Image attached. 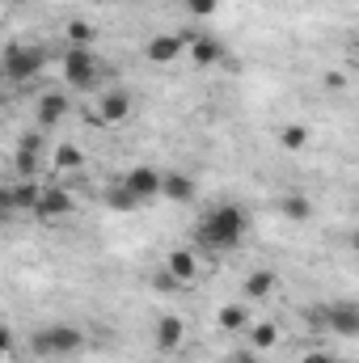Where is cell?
Wrapping results in <instances>:
<instances>
[{
    "label": "cell",
    "instance_id": "cell-19",
    "mask_svg": "<svg viewBox=\"0 0 359 363\" xmlns=\"http://www.w3.org/2000/svg\"><path fill=\"white\" fill-rule=\"evenodd\" d=\"M64 38H68V47H93L97 26H93V21H85V17H72V21L64 26Z\"/></svg>",
    "mask_w": 359,
    "mask_h": 363
},
{
    "label": "cell",
    "instance_id": "cell-22",
    "mask_svg": "<svg viewBox=\"0 0 359 363\" xmlns=\"http://www.w3.org/2000/svg\"><path fill=\"white\" fill-rule=\"evenodd\" d=\"M279 144H283L287 152H300V148H309V127H300V123L283 127V131H279Z\"/></svg>",
    "mask_w": 359,
    "mask_h": 363
},
{
    "label": "cell",
    "instance_id": "cell-35",
    "mask_svg": "<svg viewBox=\"0 0 359 363\" xmlns=\"http://www.w3.org/2000/svg\"><path fill=\"white\" fill-rule=\"evenodd\" d=\"M4 224H9V216H0V228H4Z\"/></svg>",
    "mask_w": 359,
    "mask_h": 363
},
{
    "label": "cell",
    "instance_id": "cell-20",
    "mask_svg": "<svg viewBox=\"0 0 359 363\" xmlns=\"http://www.w3.org/2000/svg\"><path fill=\"white\" fill-rule=\"evenodd\" d=\"M55 169H60V174L85 169V152H81L77 144H55Z\"/></svg>",
    "mask_w": 359,
    "mask_h": 363
},
{
    "label": "cell",
    "instance_id": "cell-26",
    "mask_svg": "<svg viewBox=\"0 0 359 363\" xmlns=\"http://www.w3.org/2000/svg\"><path fill=\"white\" fill-rule=\"evenodd\" d=\"M17 148H21V152H43V131H26V135L17 140Z\"/></svg>",
    "mask_w": 359,
    "mask_h": 363
},
{
    "label": "cell",
    "instance_id": "cell-23",
    "mask_svg": "<svg viewBox=\"0 0 359 363\" xmlns=\"http://www.w3.org/2000/svg\"><path fill=\"white\" fill-rule=\"evenodd\" d=\"M279 207H283V216H287V220H309V216H313V203H309L304 194H287Z\"/></svg>",
    "mask_w": 359,
    "mask_h": 363
},
{
    "label": "cell",
    "instance_id": "cell-8",
    "mask_svg": "<svg viewBox=\"0 0 359 363\" xmlns=\"http://www.w3.org/2000/svg\"><path fill=\"white\" fill-rule=\"evenodd\" d=\"M165 274H170L178 287H190V283L199 279V254H194V250H186V245L170 250V254H165Z\"/></svg>",
    "mask_w": 359,
    "mask_h": 363
},
{
    "label": "cell",
    "instance_id": "cell-17",
    "mask_svg": "<svg viewBox=\"0 0 359 363\" xmlns=\"http://www.w3.org/2000/svg\"><path fill=\"white\" fill-rule=\"evenodd\" d=\"M275 283H279L275 271H250L241 287H245V296H250V300H267L270 291H275Z\"/></svg>",
    "mask_w": 359,
    "mask_h": 363
},
{
    "label": "cell",
    "instance_id": "cell-11",
    "mask_svg": "<svg viewBox=\"0 0 359 363\" xmlns=\"http://www.w3.org/2000/svg\"><path fill=\"white\" fill-rule=\"evenodd\" d=\"M326 330H334V334H343V338H355L359 334V308L351 300L326 304Z\"/></svg>",
    "mask_w": 359,
    "mask_h": 363
},
{
    "label": "cell",
    "instance_id": "cell-12",
    "mask_svg": "<svg viewBox=\"0 0 359 363\" xmlns=\"http://www.w3.org/2000/svg\"><path fill=\"white\" fill-rule=\"evenodd\" d=\"M182 51H186V38H182V34H153V38L144 43V55H148L153 64H174Z\"/></svg>",
    "mask_w": 359,
    "mask_h": 363
},
{
    "label": "cell",
    "instance_id": "cell-13",
    "mask_svg": "<svg viewBox=\"0 0 359 363\" xmlns=\"http://www.w3.org/2000/svg\"><path fill=\"white\" fill-rule=\"evenodd\" d=\"M182 338H186V321H182V317H174V313L157 317V330H153V342H157V351H178Z\"/></svg>",
    "mask_w": 359,
    "mask_h": 363
},
{
    "label": "cell",
    "instance_id": "cell-25",
    "mask_svg": "<svg viewBox=\"0 0 359 363\" xmlns=\"http://www.w3.org/2000/svg\"><path fill=\"white\" fill-rule=\"evenodd\" d=\"M220 9V0H186V13L190 17H211Z\"/></svg>",
    "mask_w": 359,
    "mask_h": 363
},
{
    "label": "cell",
    "instance_id": "cell-28",
    "mask_svg": "<svg viewBox=\"0 0 359 363\" xmlns=\"http://www.w3.org/2000/svg\"><path fill=\"white\" fill-rule=\"evenodd\" d=\"M228 363H263V355L245 347V351H233V355H228Z\"/></svg>",
    "mask_w": 359,
    "mask_h": 363
},
{
    "label": "cell",
    "instance_id": "cell-7",
    "mask_svg": "<svg viewBox=\"0 0 359 363\" xmlns=\"http://www.w3.org/2000/svg\"><path fill=\"white\" fill-rule=\"evenodd\" d=\"M118 182L136 194V203H148V199L161 194V169H153V165H136V169H127Z\"/></svg>",
    "mask_w": 359,
    "mask_h": 363
},
{
    "label": "cell",
    "instance_id": "cell-18",
    "mask_svg": "<svg viewBox=\"0 0 359 363\" xmlns=\"http://www.w3.org/2000/svg\"><path fill=\"white\" fill-rule=\"evenodd\" d=\"M216 321H220V330L237 334V330H245V325H250V308H245V304H220Z\"/></svg>",
    "mask_w": 359,
    "mask_h": 363
},
{
    "label": "cell",
    "instance_id": "cell-1",
    "mask_svg": "<svg viewBox=\"0 0 359 363\" xmlns=\"http://www.w3.org/2000/svg\"><path fill=\"white\" fill-rule=\"evenodd\" d=\"M245 228H250V216H245L237 203H220V207H211V211L199 220L194 241H199L203 250H211V254H224V250H237V245L245 241Z\"/></svg>",
    "mask_w": 359,
    "mask_h": 363
},
{
    "label": "cell",
    "instance_id": "cell-6",
    "mask_svg": "<svg viewBox=\"0 0 359 363\" xmlns=\"http://www.w3.org/2000/svg\"><path fill=\"white\" fill-rule=\"evenodd\" d=\"M34 114H38V131H51L55 123H64L68 114H72V97L60 89H47L38 97V106H34Z\"/></svg>",
    "mask_w": 359,
    "mask_h": 363
},
{
    "label": "cell",
    "instance_id": "cell-36",
    "mask_svg": "<svg viewBox=\"0 0 359 363\" xmlns=\"http://www.w3.org/2000/svg\"><path fill=\"white\" fill-rule=\"evenodd\" d=\"M153 363H165V359H153Z\"/></svg>",
    "mask_w": 359,
    "mask_h": 363
},
{
    "label": "cell",
    "instance_id": "cell-14",
    "mask_svg": "<svg viewBox=\"0 0 359 363\" xmlns=\"http://www.w3.org/2000/svg\"><path fill=\"white\" fill-rule=\"evenodd\" d=\"M161 194L174 199V203H190L194 199V182H190V174H161Z\"/></svg>",
    "mask_w": 359,
    "mask_h": 363
},
{
    "label": "cell",
    "instance_id": "cell-5",
    "mask_svg": "<svg viewBox=\"0 0 359 363\" xmlns=\"http://www.w3.org/2000/svg\"><path fill=\"white\" fill-rule=\"evenodd\" d=\"M77 211V199H72V190L68 186H60V182H47V186H38V199H34V220H43V224H55V220H68Z\"/></svg>",
    "mask_w": 359,
    "mask_h": 363
},
{
    "label": "cell",
    "instance_id": "cell-21",
    "mask_svg": "<svg viewBox=\"0 0 359 363\" xmlns=\"http://www.w3.org/2000/svg\"><path fill=\"white\" fill-rule=\"evenodd\" d=\"M101 199H106V207H110V211H136V207H140V203H136V194H131L123 182H110Z\"/></svg>",
    "mask_w": 359,
    "mask_h": 363
},
{
    "label": "cell",
    "instance_id": "cell-32",
    "mask_svg": "<svg viewBox=\"0 0 359 363\" xmlns=\"http://www.w3.org/2000/svg\"><path fill=\"white\" fill-rule=\"evenodd\" d=\"M9 347H13V334H9V325H0V359L9 355Z\"/></svg>",
    "mask_w": 359,
    "mask_h": 363
},
{
    "label": "cell",
    "instance_id": "cell-29",
    "mask_svg": "<svg viewBox=\"0 0 359 363\" xmlns=\"http://www.w3.org/2000/svg\"><path fill=\"white\" fill-rule=\"evenodd\" d=\"M300 363H334V355H330V351H304Z\"/></svg>",
    "mask_w": 359,
    "mask_h": 363
},
{
    "label": "cell",
    "instance_id": "cell-24",
    "mask_svg": "<svg viewBox=\"0 0 359 363\" xmlns=\"http://www.w3.org/2000/svg\"><path fill=\"white\" fill-rule=\"evenodd\" d=\"M38 161H43V152H21V148L13 152V165H17L21 178H34L38 174Z\"/></svg>",
    "mask_w": 359,
    "mask_h": 363
},
{
    "label": "cell",
    "instance_id": "cell-16",
    "mask_svg": "<svg viewBox=\"0 0 359 363\" xmlns=\"http://www.w3.org/2000/svg\"><path fill=\"white\" fill-rule=\"evenodd\" d=\"M9 199H13V216H17V211H34L38 182H34V178H21L17 186H9Z\"/></svg>",
    "mask_w": 359,
    "mask_h": 363
},
{
    "label": "cell",
    "instance_id": "cell-34",
    "mask_svg": "<svg viewBox=\"0 0 359 363\" xmlns=\"http://www.w3.org/2000/svg\"><path fill=\"white\" fill-rule=\"evenodd\" d=\"M334 363H355V359H338V355H334Z\"/></svg>",
    "mask_w": 359,
    "mask_h": 363
},
{
    "label": "cell",
    "instance_id": "cell-31",
    "mask_svg": "<svg viewBox=\"0 0 359 363\" xmlns=\"http://www.w3.org/2000/svg\"><path fill=\"white\" fill-rule=\"evenodd\" d=\"M0 216L13 220V199H9V186H0Z\"/></svg>",
    "mask_w": 359,
    "mask_h": 363
},
{
    "label": "cell",
    "instance_id": "cell-27",
    "mask_svg": "<svg viewBox=\"0 0 359 363\" xmlns=\"http://www.w3.org/2000/svg\"><path fill=\"white\" fill-rule=\"evenodd\" d=\"M347 85H351V77H347V72H326V89L343 93V89H347Z\"/></svg>",
    "mask_w": 359,
    "mask_h": 363
},
{
    "label": "cell",
    "instance_id": "cell-3",
    "mask_svg": "<svg viewBox=\"0 0 359 363\" xmlns=\"http://www.w3.org/2000/svg\"><path fill=\"white\" fill-rule=\"evenodd\" d=\"M47 64V51L34 47V43H9L0 51V81H13V85H30Z\"/></svg>",
    "mask_w": 359,
    "mask_h": 363
},
{
    "label": "cell",
    "instance_id": "cell-10",
    "mask_svg": "<svg viewBox=\"0 0 359 363\" xmlns=\"http://www.w3.org/2000/svg\"><path fill=\"white\" fill-rule=\"evenodd\" d=\"M182 38H186L190 60H194L199 68H211V64H220V60H224V43H220L216 34H182Z\"/></svg>",
    "mask_w": 359,
    "mask_h": 363
},
{
    "label": "cell",
    "instance_id": "cell-4",
    "mask_svg": "<svg viewBox=\"0 0 359 363\" xmlns=\"http://www.w3.org/2000/svg\"><path fill=\"white\" fill-rule=\"evenodd\" d=\"M60 68H64V81H68V89H93L97 85V77H101V64H97V55H93V47H64V55H60Z\"/></svg>",
    "mask_w": 359,
    "mask_h": 363
},
{
    "label": "cell",
    "instance_id": "cell-2",
    "mask_svg": "<svg viewBox=\"0 0 359 363\" xmlns=\"http://www.w3.org/2000/svg\"><path fill=\"white\" fill-rule=\"evenodd\" d=\"M30 351L38 359H55V355H81L85 351V330L68 325V321H55V325H43L30 334Z\"/></svg>",
    "mask_w": 359,
    "mask_h": 363
},
{
    "label": "cell",
    "instance_id": "cell-33",
    "mask_svg": "<svg viewBox=\"0 0 359 363\" xmlns=\"http://www.w3.org/2000/svg\"><path fill=\"white\" fill-rule=\"evenodd\" d=\"M157 287H161V291H178V283H174V279H170L165 271L157 274Z\"/></svg>",
    "mask_w": 359,
    "mask_h": 363
},
{
    "label": "cell",
    "instance_id": "cell-15",
    "mask_svg": "<svg viewBox=\"0 0 359 363\" xmlns=\"http://www.w3.org/2000/svg\"><path fill=\"white\" fill-rule=\"evenodd\" d=\"M245 330H250V351H258V355L279 342V325L275 321H250Z\"/></svg>",
    "mask_w": 359,
    "mask_h": 363
},
{
    "label": "cell",
    "instance_id": "cell-37",
    "mask_svg": "<svg viewBox=\"0 0 359 363\" xmlns=\"http://www.w3.org/2000/svg\"><path fill=\"white\" fill-rule=\"evenodd\" d=\"M110 4H118V0H110Z\"/></svg>",
    "mask_w": 359,
    "mask_h": 363
},
{
    "label": "cell",
    "instance_id": "cell-30",
    "mask_svg": "<svg viewBox=\"0 0 359 363\" xmlns=\"http://www.w3.org/2000/svg\"><path fill=\"white\" fill-rule=\"evenodd\" d=\"M309 325L313 330H326V308H309Z\"/></svg>",
    "mask_w": 359,
    "mask_h": 363
},
{
    "label": "cell",
    "instance_id": "cell-9",
    "mask_svg": "<svg viewBox=\"0 0 359 363\" xmlns=\"http://www.w3.org/2000/svg\"><path fill=\"white\" fill-rule=\"evenodd\" d=\"M131 118V93L127 89H106L97 101V123L114 127V123H127Z\"/></svg>",
    "mask_w": 359,
    "mask_h": 363
}]
</instances>
